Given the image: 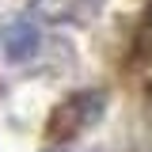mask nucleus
<instances>
[{
	"label": "nucleus",
	"instance_id": "7ed1b4c3",
	"mask_svg": "<svg viewBox=\"0 0 152 152\" xmlns=\"http://www.w3.org/2000/svg\"><path fill=\"white\" fill-rule=\"evenodd\" d=\"M133 53H137V57H148V61H152V4H148V12L141 15V23H137Z\"/></svg>",
	"mask_w": 152,
	"mask_h": 152
},
{
	"label": "nucleus",
	"instance_id": "f257e3e1",
	"mask_svg": "<svg viewBox=\"0 0 152 152\" xmlns=\"http://www.w3.org/2000/svg\"><path fill=\"white\" fill-rule=\"evenodd\" d=\"M103 110H107V91H99V88L72 91L69 99H61L53 110H50L46 133H50V141H72L84 129H91L95 122L103 118Z\"/></svg>",
	"mask_w": 152,
	"mask_h": 152
},
{
	"label": "nucleus",
	"instance_id": "f03ea898",
	"mask_svg": "<svg viewBox=\"0 0 152 152\" xmlns=\"http://www.w3.org/2000/svg\"><path fill=\"white\" fill-rule=\"evenodd\" d=\"M38 46H42V31H38L34 19L19 15V19H8L4 27H0V50L8 61H31L38 53Z\"/></svg>",
	"mask_w": 152,
	"mask_h": 152
}]
</instances>
